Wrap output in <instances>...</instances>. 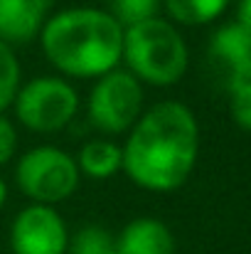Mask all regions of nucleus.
<instances>
[{
	"mask_svg": "<svg viewBox=\"0 0 251 254\" xmlns=\"http://www.w3.org/2000/svg\"><path fill=\"white\" fill-rule=\"evenodd\" d=\"M143 111V84L128 69H113L96 79L89 94V119L103 133L131 131Z\"/></svg>",
	"mask_w": 251,
	"mask_h": 254,
	"instance_id": "6",
	"label": "nucleus"
},
{
	"mask_svg": "<svg viewBox=\"0 0 251 254\" xmlns=\"http://www.w3.org/2000/svg\"><path fill=\"white\" fill-rule=\"evenodd\" d=\"M20 91V64L10 45L0 42V114L15 101Z\"/></svg>",
	"mask_w": 251,
	"mask_h": 254,
	"instance_id": "14",
	"label": "nucleus"
},
{
	"mask_svg": "<svg viewBox=\"0 0 251 254\" xmlns=\"http://www.w3.org/2000/svg\"><path fill=\"white\" fill-rule=\"evenodd\" d=\"M200 128L195 114L180 101H163L141 114L121 156L126 175L143 190H177L195 168Z\"/></svg>",
	"mask_w": 251,
	"mask_h": 254,
	"instance_id": "1",
	"label": "nucleus"
},
{
	"mask_svg": "<svg viewBox=\"0 0 251 254\" xmlns=\"http://www.w3.org/2000/svg\"><path fill=\"white\" fill-rule=\"evenodd\" d=\"M69 232L62 215L50 205H27L10 227V247L15 254H67Z\"/></svg>",
	"mask_w": 251,
	"mask_h": 254,
	"instance_id": "7",
	"label": "nucleus"
},
{
	"mask_svg": "<svg viewBox=\"0 0 251 254\" xmlns=\"http://www.w3.org/2000/svg\"><path fill=\"white\" fill-rule=\"evenodd\" d=\"M111 2H113L111 15L123 27H131V25L146 22L151 17H158V7H160V0H111Z\"/></svg>",
	"mask_w": 251,
	"mask_h": 254,
	"instance_id": "15",
	"label": "nucleus"
},
{
	"mask_svg": "<svg viewBox=\"0 0 251 254\" xmlns=\"http://www.w3.org/2000/svg\"><path fill=\"white\" fill-rule=\"evenodd\" d=\"M79 166L67 151L54 146H37L20 156L15 180L17 188L35 205H54L74 195L79 188Z\"/></svg>",
	"mask_w": 251,
	"mask_h": 254,
	"instance_id": "4",
	"label": "nucleus"
},
{
	"mask_svg": "<svg viewBox=\"0 0 251 254\" xmlns=\"http://www.w3.org/2000/svg\"><path fill=\"white\" fill-rule=\"evenodd\" d=\"M45 57L64 74L99 79L118 69L123 25L99 7H67L50 15L40 32Z\"/></svg>",
	"mask_w": 251,
	"mask_h": 254,
	"instance_id": "2",
	"label": "nucleus"
},
{
	"mask_svg": "<svg viewBox=\"0 0 251 254\" xmlns=\"http://www.w3.org/2000/svg\"><path fill=\"white\" fill-rule=\"evenodd\" d=\"M167 15L180 25H207L217 20L229 0H163Z\"/></svg>",
	"mask_w": 251,
	"mask_h": 254,
	"instance_id": "12",
	"label": "nucleus"
},
{
	"mask_svg": "<svg viewBox=\"0 0 251 254\" xmlns=\"http://www.w3.org/2000/svg\"><path fill=\"white\" fill-rule=\"evenodd\" d=\"M52 0H0V42L25 45L35 40L47 17Z\"/></svg>",
	"mask_w": 251,
	"mask_h": 254,
	"instance_id": "8",
	"label": "nucleus"
},
{
	"mask_svg": "<svg viewBox=\"0 0 251 254\" xmlns=\"http://www.w3.org/2000/svg\"><path fill=\"white\" fill-rule=\"evenodd\" d=\"M116 254H175V237L165 222L136 217L116 237Z\"/></svg>",
	"mask_w": 251,
	"mask_h": 254,
	"instance_id": "10",
	"label": "nucleus"
},
{
	"mask_svg": "<svg viewBox=\"0 0 251 254\" xmlns=\"http://www.w3.org/2000/svg\"><path fill=\"white\" fill-rule=\"evenodd\" d=\"M67 254H116V237L99 225H89L69 237Z\"/></svg>",
	"mask_w": 251,
	"mask_h": 254,
	"instance_id": "13",
	"label": "nucleus"
},
{
	"mask_svg": "<svg viewBox=\"0 0 251 254\" xmlns=\"http://www.w3.org/2000/svg\"><path fill=\"white\" fill-rule=\"evenodd\" d=\"M128 72L138 82L155 86H170L187 72V45L182 35L163 17L123 27V52Z\"/></svg>",
	"mask_w": 251,
	"mask_h": 254,
	"instance_id": "3",
	"label": "nucleus"
},
{
	"mask_svg": "<svg viewBox=\"0 0 251 254\" xmlns=\"http://www.w3.org/2000/svg\"><path fill=\"white\" fill-rule=\"evenodd\" d=\"M12 104L15 116L25 128L52 133L64 128L74 119L79 109V94L59 77H35L20 86Z\"/></svg>",
	"mask_w": 251,
	"mask_h": 254,
	"instance_id": "5",
	"label": "nucleus"
},
{
	"mask_svg": "<svg viewBox=\"0 0 251 254\" xmlns=\"http://www.w3.org/2000/svg\"><path fill=\"white\" fill-rule=\"evenodd\" d=\"M15 148H17V131L10 124V119H5L0 114V166L12 161Z\"/></svg>",
	"mask_w": 251,
	"mask_h": 254,
	"instance_id": "17",
	"label": "nucleus"
},
{
	"mask_svg": "<svg viewBox=\"0 0 251 254\" xmlns=\"http://www.w3.org/2000/svg\"><path fill=\"white\" fill-rule=\"evenodd\" d=\"M237 22L251 32V0H242V5H239V20Z\"/></svg>",
	"mask_w": 251,
	"mask_h": 254,
	"instance_id": "18",
	"label": "nucleus"
},
{
	"mask_svg": "<svg viewBox=\"0 0 251 254\" xmlns=\"http://www.w3.org/2000/svg\"><path fill=\"white\" fill-rule=\"evenodd\" d=\"M5 200H7V185H5V180L0 178V207L5 205Z\"/></svg>",
	"mask_w": 251,
	"mask_h": 254,
	"instance_id": "19",
	"label": "nucleus"
},
{
	"mask_svg": "<svg viewBox=\"0 0 251 254\" xmlns=\"http://www.w3.org/2000/svg\"><path fill=\"white\" fill-rule=\"evenodd\" d=\"M77 166H79V173H86L89 178L106 180L123 168V156H121V148L106 138L89 141L79 151Z\"/></svg>",
	"mask_w": 251,
	"mask_h": 254,
	"instance_id": "11",
	"label": "nucleus"
},
{
	"mask_svg": "<svg viewBox=\"0 0 251 254\" xmlns=\"http://www.w3.org/2000/svg\"><path fill=\"white\" fill-rule=\"evenodd\" d=\"M232 116L242 128L251 131V86L232 89Z\"/></svg>",
	"mask_w": 251,
	"mask_h": 254,
	"instance_id": "16",
	"label": "nucleus"
},
{
	"mask_svg": "<svg viewBox=\"0 0 251 254\" xmlns=\"http://www.w3.org/2000/svg\"><path fill=\"white\" fill-rule=\"evenodd\" d=\"M212 55L229 69V91L251 86V32L239 22L219 27L212 37Z\"/></svg>",
	"mask_w": 251,
	"mask_h": 254,
	"instance_id": "9",
	"label": "nucleus"
}]
</instances>
